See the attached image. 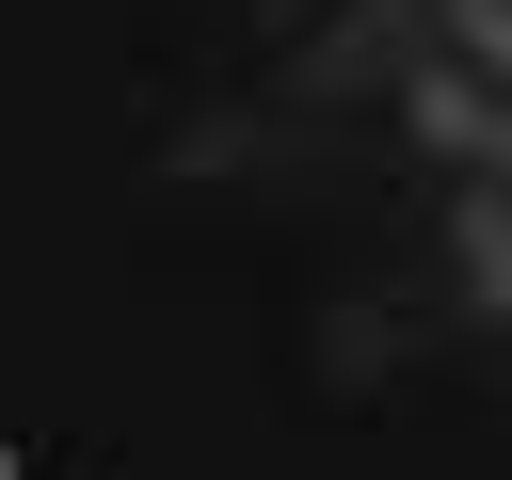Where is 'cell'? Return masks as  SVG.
<instances>
[]
</instances>
